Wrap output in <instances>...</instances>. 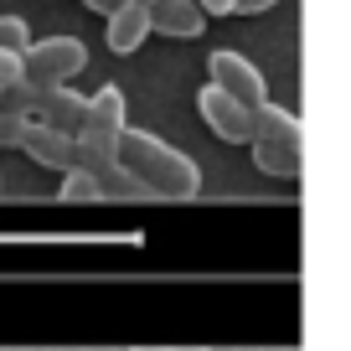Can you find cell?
<instances>
[{"mask_svg": "<svg viewBox=\"0 0 351 351\" xmlns=\"http://www.w3.org/2000/svg\"><path fill=\"white\" fill-rule=\"evenodd\" d=\"M36 36H32V26L21 21V16H0V52H26Z\"/></svg>", "mask_w": 351, "mask_h": 351, "instance_id": "12", "label": "cell"}, {"mask_svg": "<svg viewBox=\"0 0 351 351\" xmlns=\"http://www.w3.org/2000/svg\"><path fill=\"white\" fill-rule=\"evenodd\" d=\"M171 351H176V346H171ZM181 351H207V346H181Z\"/></svg>", "mask_w": 351, "mask_h": 351, "instance_id": "20", "label": "cell"}, {"mask_svg": "<svg viewBox=\"0 0 351 351\" xmlns=\"http://www.w3.org/2000/svg\"><path fill=\"white\" fill-rule=\"evenodd\" d=\"M134 5H145V11H150V5H160V0H134Z\"/></svg>", "mask_w": 351, "mask_h": 351, "instance_id": "19", "label": "cell"}, {"mask_svg": "<svg viewBox=\"0 0 351 351\" xmlns=\"http://www.w3.org/2000/svg\"><path fill=\"white\" fill-rule=\"evenodd\" d=\"M83 67H88V47L77 36H42L21 52V83L57 88V83H73Z\"/></svg>", "mask_w": 351, "mask_h": 351, "instance_id": "3", "label": "cell"}, {"mask_svg": "<svg viewBox=\"0 0 351 351\" xmlns=\"http://www.w3.org/2000/svg\"><path fill=\"white\" fill-rule=\"evenodd\" d=\"M119 165L134 171L150 191V202H191L202 191V171L186 150L165 145L150 130H124L119 134Z\"/></svg>", "mask_w": 351, "mask_h": 351, "instance_id": "1", "label": "cell"}, {"mask_svg": "<svg viewBox=\"0 0 351 351\" xmlns=\"http://www.w3.org/2000/svg\"><path fill=\"white\" fill-rule=\"evenodd\" d=\"M83 5H88V11H99V16H114L119 5H130V0H83Z\"/></svg>", "mask_w": 351, "mask_h": 351, "instance_id": "17", "label": "cell"}, {"mask_svg": "<svg viewBox=\"0 0 351 351\" xmlns=\"http://www.w3.org/2000/svg\"><path fill=\"white\" fill-rule=\"evenodd\" d=\"M57 202H73V207H83V202H99V181H93V171H83V165L62 171V186H57Z\"/></svg>", "mask_w": 351, "mask_h": 351, "instance_id": "11", "label": "cell"}, {"mask_svg": "<svg viewBox=\"0 0 351 351\" xmlns=\"http://www.w3.org/2000/svg\"><path fill=\"white\" fill-rule=\"evenodd\" d=\"M16 150H26L36 165H47V171H73L77 155H73V134L52 130V124L42 119H26L21 134H16Z\"/></svg>", "mask_w": 351, "mask_h": 351, "instance_id": "6", "label": "cell"}, {"mask_svg": "<svg viewBox=\"0 0 351 351\" xmlns=\"http://www.w3.org/2000/svg\"><path fill=\"white\" fill-rule=\"evenodd\" d=\"M150 32L176 36V42H191V36L207 32V16H202L197 0H160V5H150Z\"/></svg>", "mask_w": 351, "mask_h": 351, "instance_id": "8", "label": "cell"}, {"mask_svg": "<svg viewBox=\"0 0 351 351\" xmlns=\"http://www.w3.org/2000/svg\"><path fill=\"white\" fill-rule=\"evenodd\" d=\"M202 16H232V0H197Z\"/></svg>", "mask_w": 351, "mask_h": 351, "instance_id": "16", "label": "cell"}, {"mask_svg": "<svg viewBox=\"0 0 351 351\" xmlns=\"http://www.w3.org/2000/svg\"><path fill=\"white\" fill-rule=\"evenodd\" d=\"M197 109H202V119H207V130L217 134V140L248 145V134H253V109H248V104H238L232 93H222V88L207 83L197 93Z\"/></svg>", "mask_w": 351, "mask_h": 351, "instance_id": "5", "label": "cell"}, {"mask_svg": "<svg viewBox=\"0 0 351 351\" xmlns=\"http://www.w3.org/2000/svg\"><path fill=\"white\" fill-rule=\"evenodd\" d=\"M21 124H26V114L5 104V109H0V145H16V134H21Z\"/></svg>", "mask_w": 351, "mask_h": 351, "instance_id": "14", "label": "cell"}, {"mask_svg": "<svg viewBox=\"0 0 351 351\" xmlns=\"http://www.w3.org/2000/svg\"><path fill=\"white\" fill-rule=\"evenodd\" d=\"M207 73H212V88L232 93V99H238V104H248V109L269 104V83H263L258 62H248L243 52H228V47H217V52L207 57Z\"/></svg>", "mask_w": 351, "mask_h": 351, "instance_id": "4", "label": "cell"}, {"mask_svg": "<svg viewBox=\"0 0 351 351\" xmlns=\"http://www.w3.org/2000/svg\"><path fill=\"white\" fill-rule=\"evenodd\" d=\"M279 0H232V11L238 16H263V11H274Z\"/></svg>", "mask_w": 351, "mask_h": 351, "instance_id": "15", "label": "cell"}, {"mask_svg": "<svg viewBox=\"0 0 351 351\" xmlns=\"http://www.w3.org/2000/svg\"><path fill=\"white\" fill-rule=\"evenodd\" d=\"M104 32H109V47H114V52L130 57V52H140L145 36H150V11L130 0V5H119L114 16H104Z\"/></svg>", "mask_w": 351, "mask_h": 351, "instance_id": "9", "label": "cell"}, {"mask_svg": "<svg viewBox=\"0 0 351 351\" xmlns=\"http://www.w3.org/2000/svg\"><path fill=\"white\" fill-rule=\"evenodd\" d=\"M124 88L119 83H104V88H93L88 93V114H83V130L88 134H104V140H119L130 124H124Z\"/></svg>", "mask_w": 351, "mask_h": 351, "instance_id": "7", "label": "cell"}, {"mask_svg": "<svg viewBox=\"0 0 351 351\" xmlns=\"http://www.w3.org/2000/svg\"><path fill=\"white\" fill-rule=\"evenodd\" d=\"M134 351H171V346H134Z\"/></svg>", "mask_w": 351, "mask_h": 351, "instance_id": "18", "label": "cell"}, {"mask_svg": "<svg viewBox=\"0 0 351 351\" xmlns=\"http://www.w3.org/2000/svg\"><path fill=\"white\" fill-rule=\"evenodd\" d=\"M248 145H253V165L263 176H300V165H305V124L289 109H279V104L253 109Z\"/></svg>", "mask_w": 351, "mask_h": 351, "instance_id": "2", "label": "cell"}, {"mask_svg": "<svg viewBox=\"0 0 351 351\" xmlns=\"http://www.w3.org/2000/svg\"><path fill=\"white\" fill-rule=\"evenodd\" d=\"M21 83V52H0V93H11Z\"/></svg>", "mask_w": 351, "mask_h": 351, "instance_id": "13", "label": "cell"}, {"mask_svg": "<svg viewBox=\"0 0 351 351\" xmlns=\"http://www.w3.org/2000/svg\"><path fill=\"white\" fill-rule=\"evenodd\" d=\"M93 181H99V202H150L145 181H140L134 171H124L119 160H114V165H104V171L93 176Z\"/></svg>", "mask_w": 351, "mask_h": 351, "instance_id": "10", "label": "cell"}]
</instances>
